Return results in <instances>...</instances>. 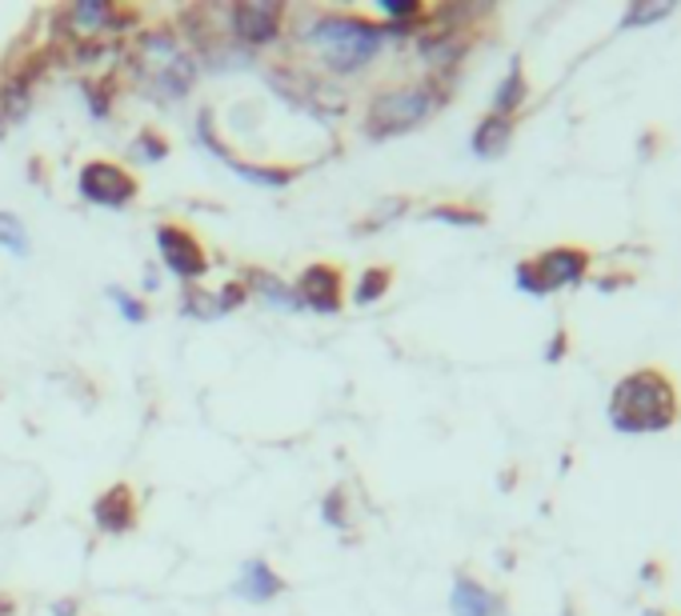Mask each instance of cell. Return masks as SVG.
Wrapping results in <instances>:
<instances>
[{
    "instance_id": "cell-30",
    "label": "cell",
    "mask_w": 681,
    "mask_h": 616,
    "mask_svg": "<svg viewBox=\"0 0 681 616\" xmlns=\"http://www.w3.org/2000/svg\"><path fill=\"white\" fill-rule=\"evenodd\" d=\"M53 613H57V616H77V605H72V601H60Z\"/></svg>"
},
{
    "instance_id": "cell-25",
    "label": "cell",
    "mask_w": 681,
    "mask_h": 616,
    "mask_svg": "<svg viewBox=\"0 0 681 616\" xmlns=\"http://www.w3.org/2000/svg\"><path fill=\"white\" fill-rule=\"evenodd\" d=\"M381 12L389 16V24L422 21V4H417V0H381Z\"/></svg>"
},
{
    "instance_id": "cell-22",
    "label": "cell",
    "mask_w": 681,
    "mask_h": 616,
    "mask_svg": "<svg viewBox=\"0 0 681 616\" xmlns=\"http://www.w3.org/2000/svg\"><path fill=\"white\" fill-rule=\"evenodd\" d=\"M673 16V4H661V0H646V4H630L622 16L625 28H646V24H658Z\"/></svg>"
},
{
    "instance_id": "cell-4",
    "label": "cell",
    "mask_w": 681,
    "mask_h": 616,
    "mask_svg": "<svg viewBox=\"0 0 681 616\" xmlns=\"http://www.w3.org/2000/svg\"><path fill=\"white\" fill-rule=\"evenodd\" d=\"M449 84L446 81H417V84H393V89H381V93L369 96L365 105V137L369 140H385V137H401L409 128L425 125L434 117L437 108L446 105Z\"/></svg>"
},
{
    "instance_id": "cell-16",
    "label": "cell",
    "mask_w": 681,
    "mask_h": 616,
    "mask_svg": "<svg viewBox=\"0 0 681 616\" xmlns=\"http://www.w3.org/2000/svg\"><path fill=\"white\" fill-rule=\"evenodd\" d=\"M224 168L229 173H236L241 181H249V185H265V188H285V185H293V176H297V168H281V164H249V161H241V156H224Z\"/></svg>"
},
{
    "instance_id": "cell-7",
    "label": "cell",
    "mask_w": 681,
    "mask_h": 616,
    "mask_svg": "<svg viewBox=\"0 0 681 616\" xmlns=\"http://www.w3.org/2000/svg\"><path fill=\"white\" fill-rule=\"evenodd\" d=\"M77 193H81V200L96 205V209H125L137 197V176L125 164L84 161L81 173H77Z\"/></svg>"
},
{
    "instance_id": "cell-23",
    "label": "cell",
    "mask_w": 681,
    "mask_h": 616,
    "mask_svg": "<svg viewBox=\"0 0 681 616\" xmlns=\"http://www.w3.org/2000/svg\"><path fill=\"white\" fill-rule=\"evenodd\" d=\"M108 301L117 304V313L129 321V325H145L149 321V309H145L141 297H132V292H125L120 284H108Z\"/></svg>"
},
{
    "instance_id": "cell-26",
    "label": "cell",
    "mask_w": 681,
    "mask_h": 616,
    "mask_svg": "<svg viewBox=\"0 0 681 616\" xmlns=\"http://www.w3.org/2000/svg\"><path fill=\"white\" fill-rule=\"evenodd\" d=\"M217 297V309H221V316H229L233 309H241V304L249 301V289H245V280H229L224 289L212 292Z\"/></svg>"
},
{
    "instance_id": "cell-1",
    "label": "cell",
    "mask_w": 681,
    "mask_h": 616,
    "mask_svg": "<svg viewBox=\"0 0 681 616\" xmlns=\"http://www.w3.org/2000/svg\"><path fill=\"white\" fill-rule=\"evenodd\" d=\"M413 24H381L361 12H309L297 24V45L313 53L330 77H357L381 57L389 40H405Z\"/></svg>"
},
{
    "instance_id": "cell-21",
    "label": "cell",
    "mask_w": 681,
    "mask_h": 616,
    "mask_svg": "<svg viewBox=\"0 0 681 616\" xmlns=\"http://www.w3.org/2000/svg\"><path fill=\"white\" fill-rule=\"evenodd\" d=\"M132 152V161L137 164H157V161H165L169 156V140H161L153 132V128H145V132H137V140L129 144Z\"/></svg>"
},
{
    "instance_id": "cell-5",
    "label": "cell",
    "mask_w": 681,
    "mask_h": 616,
    "mask_svg": "<svg viewBox=\"0 0 681 616\" xmlns=\"http://www.w3.org/2000/svg\"><path fill=\"white\" fill-rule=\"evenodd\" d=\"M589 272V253L577 245H557L545 248V253L521 260L513 272L517 289L529 292V297H550L557 289H569V284H581Z\"/></svg>"
},
{
    "instance_id": "cell-29",
    "label": "cell",
    "mask_w": 681,
    "mask_h": 616,
    "mask_svg": "<svg viewBox=\"0 0 681 616\" xmlns=\"http://www.w3.org/2000/svg\"><path fill=\"white\" fill-rule=\"evenodd\" d=\"M562 352H565V333H557V337L550 340V349H545V357H550V361H562Z\"/></svg>"
},
{
    "instance_id": "cell-12",
    "label": "cell",
    "mask_w": 681,
    "mask_h": 616,
    "mask_svg": "<svg viewBox=\"0 0 681 616\" xmlns=\"http://www.w3.org/2000/svg\"><path fill=\"white\" fill-rule=\"evenodd\" d=\"M93 521H96V528H105V533H129L132 524H137V500H132L129 485H113L105 497L96 500Z\"/></svg>"
},
{
    "instance_id": "cell-13",
    "label": "cell",
    "mask_w": 681,
    "mask_h": 616,
    "mask_svg": "<svg viewBox=\"0 0 681 616\" xmlns=\"http://www.w3.org/2000/svg\"><path fill=\"white\" fill-rule=\"evenodd\" d=\"M245 289H249V297L265 301L269 309H277V313H301V297L293 292V284H285L281 277H273L265 268H249Z\"/></svg>"
},
{
    "instance_id": "cell-10",
    "label": "cell",
    "mask_w": 681,
    "mask_h": 616,
    "mask_svg": "<svg viewBox=\"0 0 681 616\" xmlns=\"http://www.w3.org/2000/svg\"><path fill=\"white\" fill-rule=\"evenodd\" d=\"M233 593L241 596V601H249V605H265V601L285 593V581L269 560L257 557L241 565V572H236V581H233Z\"/></svg>"
},
{
    "instance_id": "cell-8",
    "label": "cell",
    "mask_w": 681,
    "mask_h": 616,
    "mask_svg": "<svg viewBox=\"0 0 681 616\" xmlns=\"http://www.w3.org/2000/svg\"><path fill=\"white\" fill-rule=\"evenodd\" d=\"M153 241H157V253H161V265H165L176 280L193 284V280H200L209 272V253H205V245L188 233L185 224L161 221L153 229Z\"/></svg>"
},
{
    "instance_id": "cell-19",
    "label": "cell",
    "mask_w": 681,
    "mask_h": 616,
    "mask_svg": "<svg viewBox=\"0 0 681 616\" xmlns=\"http://www.w3.org/2000/svg\"><path fill=\"white\" fill-rule=\"evenodd\" d=\"M0 248H9L16 256H28V229L16 212H4L0 209Z\"/></svg>"
},
{
    "instance_id": "cell-9",
    "label": "cell",
    "mask_w": 681,
    "mask_h": 616,
    "mask_svg": "<svg viewBox=\"0 0 681 616\" xmlns=\"http://www.w3.org/2000/svg\"><path fill=\"white\" fill-rule=\"evenodd\" d=\"M293 292L301 297V309L318 316H337L340 304H345V280H340V268H333L330 260H313V265L301 268Z\"/></svg>"
},
{
    "instance_id": "cell-6",
    "label": "cell",
    "mask_w": 681,
    "mask_h": 616,
    "mask_svg": "<svg viewBox=\"0 0 681 616\" xmlns=\"http://www.w3.org/2000/svg\"><path fill=\"white\" fill-rule=\"evenodd\" d=\"M224 33L229 40L249 53H257V48H269L281 40V28H285V4L277 0H249V4H233V9H224Z\"/></svg>"
},
{
    "instance_id": "cell-14",
    "label": "cell",
    "mask_w": 681,
    "mask_h": 616,
    "mask_svg": "<svg viewBox=\"0 0 681 616\" xmlns=\"http://www.w3.org/2000/svg\"><path fill=\"white\" fill-rule=\"evenodd\" d=\"M509 144H513V120L497 117V113H489V117L477 120V128H473V137H470L473 156H482V161H494V156H501Z\"/></svg>"
},
{
    "instance_id": "cell-28",
    "label": "cell",
    "mask_w": 681,
    "mask_h": 616,
    "mask_svg": "<svg viewBox=\"0 0 681 616\" xmlns=\"http://www.w3.org/2000/svg\"><path fill=\"white\" fill-rule=\"evenodd\" d=\"M84 96H89V113H93L96 120L113 113V101H108V93L101 89V84H84Z\"/></svg>"
},
{
    "instance_id": "cell-11",
    "label": "cell",
    "mask_w": 681,
    "mask_h": 616,
    "mask_svg": "<svg viewBox=\"0 0 681 616\" xmlns=\"http://www.w3.org/2000/svg\"><path fill=\"white\" fill-rule=\"evenodd\" d=\"M453 616H506V601L497 593H489L482 581L473 577H458L453 581V596H449Z\"/></svg>"
},
{
    "instance_id": "cell-20",
    "label": "cell",
    "mask_w": 681,
    "mask_h": 616,
    "mask_svg": "<svg viewBox=\"0 0 681 616\" xmlns=\"http://www.w3.org/2000/svg\"><path fill=\"white\" fill-rule=\"evenodd\" d=\"M425 217H429V221L458 224V229H477V224H485V212L482 209H465V205H434Z\"/></svg>"
},
{
    "instance_id": "cell-17",
    "label": "cell",
    "mask_w": 681,
    "mask_h": 616,
    "mask_svg": "<svg viewBox=\"0 0 681 616\" xmlns=\"http://www.w3.org/2000/svg\"><path fill=\"white\" fill-rule=\"evenodd\" d=\"M181 313L193 316V321H200V325H209V321H221V309H217V297L205 289H197V284H188L185 297H181Z\"/></svg>"
},
{
    "instance_id": "cell-31",
    "label": "cell",
    "mask_w": 681,
    "mask_h": 616,
    "mask_svg": "<svg viewBox=\"0 0 681 616\" xmlns=\"http://www.w3.org/2000/svg\"><path fill=\"white\" fill-rule=\"evenodd\" d=\"M0 616H12V601H0Z\"/></svg>"
},
{
    "instance_id": "cell-3",
    "label": "cell",
    "mask_w": 681,
    "mask_h": 616,
    "mask_svg": "<svg viewBox=\"0 0 681 616\" xmlns=\"http://www.w3.org/2000/svg\"><path fill=\"white\" fill-rule=\"evenodd\" d=\"M678 420V388L666 372L637 369L613 384L610 425L617 432H666Z\"/></svg>"
},
{
    "instance_id": "cell-24",
    "label": "cell",
    "mask_w": 681,
    "mask_h": 616,
    "mask_svg": "<svg viewBox=\"0 0 681 616\" xmlns=\"http://www.w3.org/2000/svg\"><path fill=\"white\" fill-rule=\"evenodd\" d=\"M401 212H405V197H389V200H381V205H377V212L373 217H369V221L365 224H357V233H377V229H381V224H389V221H397Z\"/></svg>"
},
{
    "instance_id": "cell-2",
    "label": "cell",
    "mask_w": 681,
    "mask_h": 616,
    "mask_svg": "<svg viewBox=\"0 0 681 616\" xmlns=\"http://www.w3.org/2000/svg\"><path fill=\"white\" fill-rule=\"evenodd\" d=\"M132 81L153 105H176L200 77L197 57L176 40L173 28H149L132 40Z\"/></svg>"
},
{
    "instance_id": "cell-15",
    "label": "cell",
    "mask_w": 681,
    "mask_h": 616,
    "mask_svg": "<svg viewBox=\"0 0 681 616\" xmlns=\"http://www.w3.org/2000/svg\"><path fill=\"white\" fill-rule=\"evenodd\" d=\"M529 101V81H526V69H521V60H513L506 69V77H501V84H497L494 93V113L497 117H509L513 120L517 113H521V105Z\"/></svg>"
},
{
    "instance_id": "cell-27",
    "label": "cell",
    "mask_w": 681,
    "mask_h": 616,
    "mask_svg": "<svg viewBox=\"0 0 681 616\" xmlns=\"http://www.w3.org/2000/svg\"><path fill=\"white\" fill-rule=\"evenodd\" d=\"M321 512H325V524H333V528H349V509H345V489H333L330 497H325V504H321Z\"/></svg>"
},
{
    "instance_id": "cell-18",
    "label": "cell",
    "mask_w": 681,
    "mask_h": 616,
    "mask_svg": "<svg viewBox=\"0 0 681 616\" xmlns=\"http://www.w3.org/2000/svg\"><path fill=\"white\" fill-rule=\"evenodd\" d=\"M389 284H393V272H389V268H365L361 277H357L353 301L357 304H377L389 292Z\"/></svg>"
}]
</instances>
